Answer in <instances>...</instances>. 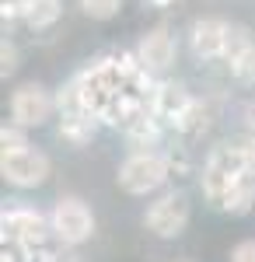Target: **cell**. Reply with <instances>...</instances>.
Returning a JSON list of instances; mask_svg holds the SVG:
<instances>
[{
	"label": "cell",
	"mask_w": 255,
	"mask_h": 262,
	"mask_svg": "<svg viewBox=\"0 0 255 262\" xmlns=\"http://www.w3.org/2000/svg\"><path fill=\"white\" fill-rule=\"evenodd\" d=\"M49 262H70V259H49Z\"/></svg>",
	"instance_id": "obj_24"
},
{
	"label": "cell",
	"mask_w": 255,
	"mask_h": 262,
	"mask_svg": "<svg viewBox=\"0 0 255 262\" xmlns=\"http://www.w3.org/2000/svg\"><path fill=\"white\" fill-rule=\"evenodd\" d=\"M224 46H227V21L203 18L193 25V53L199 60H224Z\"/></svg>",
	"instance_id": "obj_9"
},
{
	"label": "cell",
	"mask_w": 255,
	"mask_h": 262,
	"mask_svg": "<svg viewBox=\"0 0 255 262\" xmlns=\"http://www.w3.org/2000/svg\"><path fill=\"white\" fill-rule=\"evenodd\" d=\"M95 119L88 108H70V112H59V137L70 143H88L95 133Z\"/></svg>",
	"instance_id": "obj_11"
},
{
	"label": "cell",
	"mask_w": 255,
	"mask_h": 262,
	"mask_svg": "<svg viewBox=\"0 0 255 262\" xmlns=\"http://www.w3.org/2000/svg\"><path fill=\"white\" fill-rule=\"evenodd\" d=\"M18 70V46L14 42H0V77H11Z\"/></svg>",
	"instance_id": "obj_18"
},
{
	"label": "cell",
	"mask_w": 255,
	"mask_h": 262,
	"mask_svg": "<svg viewBox=\"0 0 255 262\" xmlns=\"http://www.w3.org/2000/svg\"><path fill=\"white\" fill-rule=\"evenodd\" d=\"M245 175H248V161H245L241 143H220V147H214L210 158H206V168H203V192H206V200L214 206H220L224 196Z\"/></svg>",
	"instance_id": "obj_1"
},
{
	"label": "cell",
	"mask_w": 255,
	"mask_h": 262,
	"mask_svg": "<svg viewBox=\"0 0 255 262\" xmlns=\"http://www.w3.org/2000/svg\"><path fill=\"white\" fill-rule=\"evenodd\" d=\"M252 206H255V175H245V179H241L235 189H231V192L224 196L220 210H227V213L241 217V213H248Z\"/></svg>",
	"instance_id": "obj_12"
},
{
	"label": "cell",
	"mask_w": 255,
	"mask_h": 262,
	"mask_svg": "<svg viewBox=\"0 0 255 262\" xmlns=\"http://www.w3.org/2000/svg\"><path fill=\"white\" fill-rule=\"evenodd\" d=\"M53 234H56L63 245H84L91 234H95V217L91 210L77 200V196H67L53 206Z\"/></svg>",
	"instance_id": "obj_4"
},
{
	"label": "cell",
	"mask_w": 255,
	"mask_h": 262,
	"mask_svg": "<svg viewBox=\"0 0 255 262\" xmlns=\"http://www.w3.org/2000/svg\"><path fill=\"white\" fill-rule=\"evenodd\" d=\"M168 171H172V161L164 154L137 150L119 168V189L130 192V196H151V192H157L168 182Z\"/></svg>",
	"instance_id": "obj_2"
},
{
	"label": "cell",
	"mask_w": 255,
	"mask_h": 262,
	"mask_svg": "<svg viewBox=\"0 0 255 262\" xmlns=\"http://www.w3.org/2000/svg\"><path fill=\"white\" fill-rule=\"evenodd\" d=\"M193 105H196L193 95H189L182 84H175V81L157 84L154 95H151V108L157 112V119H161V122H172L175 129H178V122L193 112Z\"/></svg>",
	"instance_id": "obj_8"
},
{
	"label": "cell",
	"mask_w": 255,
	"mask_h": 262,
	"mask_svg": "<svg viewBox=\"0 0 255 262\" xmlns=\"http://www.w3.org/2000/svg\"><path fill=\"white\" fill-rule=\"evenodd\" d=\"M248 116H252V133H255V108H248Z\"/></svg>",
	"instance_id": "obj_22"
},
{
	"label": "cell",
	"mask_w": 255,
	"mask_h": 262,
	"mask_svg": "<svg viewBox=\"0 0 255 262\" xmlns=\"http://www.w3.org/2000/svg\"><path fill=\"white\" fill-rule=\"evenodd\" d=\"M53 108H56V98L42 88V84H21L18 91H14V98H11V116L14 122L21 126H46L49 116H53Z\"/></svg>",
	"instance_id": "obj_7"
},
{
	"label": "cell",
	"mask_w": 255,
	"mask_h": 262,
	"mask_svg": "<svg viewBox=\"0 0 255 262\" xmlns=\"http://www.w3.org/2000/svg\"><path fill=\"white\" fill-rule=\"evenodd\" d=\"M241 150H245V161H248V175H255V133L248 140H241Z\"/></svg>",
	"instance_id": "obj_21"
},
{
	"label": "cell",
	"mask_w": 255,
	"mask_h": 262,
	"mask_svg": "<svg viewBox=\"0 0 255 262\" xmlns=\"http://www.w3.org/2000/svg\"><path fill=\"white\" fill-rule=\"evenodd\" d=\"M252 49V35H248V28H241V25H227V46H224V63L227 67H235L245 53Z\"/></svg>",
	"instance_id": "obj_14"
},
{
	"label": "cell",
	"mask_w": 255,
	"mask_h": 262,
	"mask_svg": "<svg viewBox=\"0 0 255 262\" xmlns=\"http://www.w3.org/2000/svg\"><path fill=\"white\" fill-rule=\"evenodd\" d=\"M140 63L151 74L168 70L175 63V39L168 35V28H154V32L143 35V42H140Z\"/></svg>",
	"instance_id": "obj_10"
},
{
	"label": "cell",
	"mask_w": 255,
	"mask_h": 262,
	"mask_svg": "<svg viewBox=\"0 0 255 262\" xmlns=\"http://www.w3.org/2000/svg\"><path fill=\"white\" fill-rule=\"evenodd\" d=\"M80 7H84V14H88V18L109 21V18H116V14H119L122 0H80Z\"/></svg>",
	"instance_id": "obj_15"
},
{
	"label": "cell",
	"mask_w": 255,
	"mask_h": 262,
	"mask_svg": "<svg viewBox=\"0 0 255 262\" xmlns=\"http://www.w3.org/2000/svg\"><path fill=\"white\" fill-rule=\"evenodd\" d=\"M59 11H63V0H28L25 21H28L32 28H49V25L59 18Z\"/></svg>",
	"instance_id": "obj_13"
},
{
	"label": "cell",
	"mask_w": 255,
	"mask_h": 262,
	"mask_svg": "<svg viewBox=\"0 0 255 262\" xmlns=\"http://www.w3.org/2000/svg\"><path fill=\"white\" fill-rule=\"evenodd\" d=\"M154 4H157V7H164V4H168V0H154Z\"/></svg>",
	"instance_id": "obj_23"
},
{
	"label": "cell",
	"mask_w": 255,
	"mask_h": 262,
	"mask_svg": "<svg viewBox=\"0 0 255 262\" xmlns=\"http://www.w3.org/2000/svg\"><path fill=\"white\" fill-rule=\"evenodd\" d=\"M147 231H154L157 238H178L189 224V200L185 192H172V196H161L157 203H151V210L143 213Z\"/></svg>",
	"instance_id": "obj_6"
},
{
	"label": "cell",
	"mask_w": 255,
	"mask_h": 262,
	"mask_svg": "<svg viewBox=\"0 0 255 262\" xmlns=\"http://www.w3.org/2000/svg\"><path fill=\"white\" fill-rule=\"evenodd\" d=\"M231 262H255V238L238 245L235 252H231Z\"/></svg>",
	"instance_id": "obj_20"
},
{
	"label": "cell",
	"mask_w": 255,
	"mask_h": 262,
	"mask_svg": "<svg viewBox=\"0 0 255 262\" xmlns=\"http://www.w3.org/2000/svg\"><path fill=\"white\" fill-rule=\"evenodd\" d=\"M25 129L28 126H4L0 129V154H7V150H21V147H28V137H25Z\"/></svg>",
	"instance_id": "obj_16"
},
{
	"label": "cell",
	"mask_w": 255,
	"mask_h": 262,
	"mask_svg": "<svg viewBox=\"0 0 255 262\" xmlns=\"http://www.w3.org/2000/svg\"><path fill=\"white\" fill-rule=\"evenodd\" d=\"M25 7H28V0H0V18H25Z\"/></svg>",
	"instance_id": "obj_19"
},
{
	"label": "cell",
	"mask_w": 255,
	"mask_h": 262,
	"mask_svg": "<svg viewBox=\"0 0 255 262\" xmlns=\"http://www.w3.org/2000/svg\"><path fill=\"white\" fill-rule=\"evenodd\" d=\"M0 231H4V238L25 242L28 248H42L46 238H49V231H53V221H46L39 210L11 206V210H4V217H0Z\"/></svg>",
	"instance_id": "obj_5"
},
{
	"label": "cell",
	"mask_w": 255,
	"mask_h": 262,
	"mask_svg": "<svg viewBox=\"0 0 255 262\" xmlns=\"http://www.w3.org/2000/svg\"><path fill=\"white\" fill-rule=\"evenodd\" d=\"M231 74H235L241 84H255V46H252V49H248V53H245V56L235 63V67H231Z\"/></svg>",
	"instance_id": "obj_17"
},
{
	"label": "cell",
	"mask_w": 255,
	"mask_h": 262,
	"mask_svg": "<svg viewBox=\"0 0 255 262\" xmlns=\"http://www.w3.org/2000/svg\"><path fill=\"white\" fill-rule=\"evenodd\" d=\"M0 175L18 189H35L49 179V158L35 147L7 150V154H0Z\"/></svg>",
	"instance_id": "obj_3"
}]
</instances>
